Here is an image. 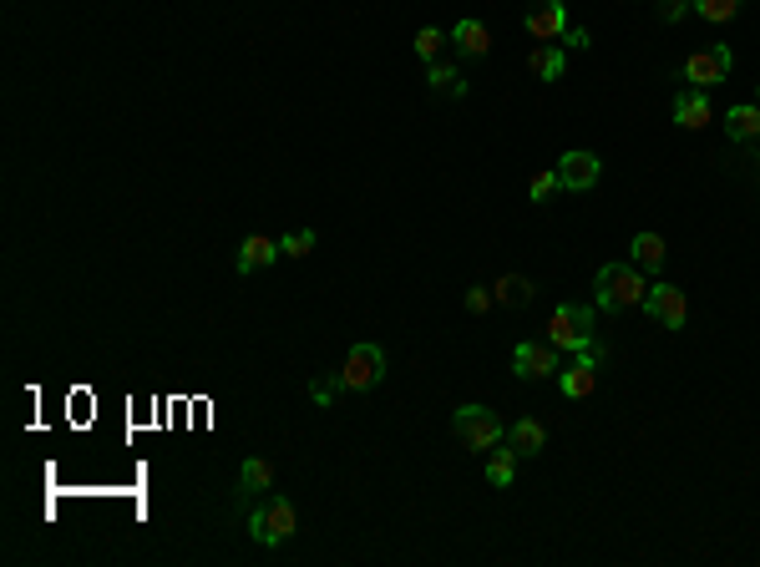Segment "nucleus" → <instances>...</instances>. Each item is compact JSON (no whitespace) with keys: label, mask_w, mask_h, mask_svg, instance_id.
Here are the masks:
<instances>
[{"label":"nucleus","mask_w":760,"mask_h":567,"mask_svg":"<svg viewBox=\"0 0 760 567\" xmlns=\"http://www.w3.org/2000/svg\"><path fill=\"white\" fill-rule=\"evenodd\" d=\"M593 289H598V309H614V314L619 309H639L644 294H649L639 264H603L598 279H593Z\"/></svg>","instance_id":"obj_1"},{"label":"nucleus","mask_w":760,"mask_h":567,"mask_svg":"<svg viewBox=\"0 0 760 567\" xmlns=\"http://www.w3.org/2000/svg\"><path fill=\"white\" fill-rule=\"evenodd\" d=\"M593 330H598V314L588 304H558L548 319V345L558 350H593Z\"/></svg>","instance_id":"obj_2"},{"label":"nucleus","mask_w":760,"mask_h":567,"mask_svg":"<svg viewBox=\"0 0 760 567\" xmlns=\"http://www.w3.org/2000/svg\"><path fill=\"white\" fill-rule=\"evenodd\" d=\"M451 431H456V441H462L467 451H492L507 436V426L487 411V405H462V411L451 416Z\"/></svg>","instance_id":"obj_3"},{"label":"nucleus","mask_w":760,"mask_h":567,"mask_svg":"<svg viewBox=\"0 0 760 567\" xmlns=\"http://www.w3.org/2000/svg\"><path fill=\"white\" fill-rule=\"evenodd\" d=\"M730 66H735L730 46H700L690 61L679 66V81H684V87H700V92H710L715 81H725V76H730Z\"/></svg>","instance_id":"obj_4"},{"label":"nucleus","mask_w":760,"mask_h":567,"mask_svg":"<svg viewBox=\"0 0 760 567\" xmlns=\"http://www.w3.org/2000/svg\"><path fill=\"white\" fill-rule=\"evenodd\" d=\"M294 527H299V517H294V502H289V497H274L269 507H259V512L249 517V532H254V542H264V547H284V542L294 537Z\"/></svg>","instance_id":"obj_5"},{"label":"nucleus","mask_w":760,"mask_h":567,"mask_svg":"<svg viewBox=\"0 0 760 567\" xmlns=\"http://www.w3.org/2000/svg\"><path fill=\"white\" fill-rule=\"evenodd\" d=\"M380 375H386V350L380 345H355L340 365L345 390H370V385H380Z\"/></svg>","instance_id":"obj_6"},{"label":"nucleus","mask_w":760,"mask_h":567,"mask_svg":"<svg viewBox=\"0 0 760 567\" xmlns=\"http://www.w3.org/2000/svg\"><path fill=\"white\" fill-rule=\"evenodd\" d=\"M644 314L659 324V330H684V319H690V304H684L679 284H649V294H644Z\"/></svg>","instance_id":"obj_7"},{"label":"nucleus","mask_w":760,"mask_h":567,"mask_svg":"<svg viewBox=\"0 0 760 567\" xmlns=\"http://www.w3.org/2000/svg\"><path fill=\"white\" fill-rule=\"evenodd\" d=\"M522 26H527V36H532V41L558 46V41H563V31H568V6H563V0H532L527 16H522Z\"/></svg>","instance_id":"obj_8"},{"label":"nucleus","mask_w":760,"mask_h":567,"mask_svg":"<svg viewBox=\"0 0 760 567\" xmlns=\"http://www.w3.org/2000/svg\"><path fill=\"white\" fill-rule=\"evenodd\" d=\"M598 178H603L598 152H563V157H558V188H568V193H588Z\"/></svg>","instance_id":"obj_9"},{"label":"nucleus","mask_w":760,"mask_h":567,"mask_svg":"<svg viewBox=\"0 0 760 567\" xmlns=\"http://www.w3.org/2000/svg\"><path fill=\"white\" fill-rule=\"evenodd\" d=\"M512 375H517V380H548V375H558V345H532V340H522V345L512 350Z\"/></svg>","instance_id":"obj_10"},{"label":"nucleus","mask_w":760,"mask_h":567,"mask_svg":"<svg viewBox=\"0 0 760 567\" xmlns=\"http://www.w3.org/2000/svg\"><path fill=\"white\" fill-rule=\"evenodd\" d=\"M598 360H603V355H593V350H578V360H573L568 370H558V390H563L568 400H583V395H593V385H598Z\"/></svg>","instance_id":"obj_11"},{"label":"nucleus","mask_w":760,"mask_h":567,"mask_svg":"<svg viewBox=\"0 0 760 567\" xmlns=\"http://www.w3.org/2000/svg\"><path fill=\"white\" fill-rule=\"evenodd\" d=\"M674 122H679L684 132H700V127H710V122H715L710 92H700V87H684V92H674Z\"/></svg>","instance_id":"obj_12"},{"label":"nucleus","mask_w":760,"mask_h":567,"mask_svg":"<svg viewBox=\"0 0 760 567\" xmlns=\"http://www.w3.org/2000/svg\"><path fill=\"white\" fill-rule=\"evenodd\" d=\"M279 254H284V249H279V243H274V238H264V233H254V238H244V243H239V259H234V264H239V274H254V269H264V264H274Z\"/></svg>","instance_id":"obj_13"},{"label":"nucleus","mask_w":760,"mask_h":567,"mask_svg":"<svg viewBox=\"0 0 760 567\" xmlns=\"http://www.w3.org/2000/svg\"><path fill=\"white\" fill-rule=\"evenodd\" d=\"M527 66H532V76H538V81H563V71H568V56H563V46H548V41H538V46H532V56H527Z\"/></svg>","instance_id":"obj_14"},{"label":"nucleus","mask_w":760,"mask_h":567,"mask_svg":"<svg viewBox=\"0 0 760 567\" xmlns=\"http://www.w3.org/2000/svg\"><path fill=\"white\" fill-rule=\"evenodd\" d=\"M725 137H730V142H760V107H755V102L730 107V112H725Z\"/></svg>","instance_id":"obj_15"},{"label":"nucleus","mask_w":760,"mask_h":567,"mask_svg":"<svg viewBox=\"0 0 760 567\" xmlns=\"http://www.w3.org/2000/svg\"><path fill=\"white\" fill-rule=\"evenodd\" d=\"M629 249H634V264L644 269V274H659L664 269V259H669V249H664V238L659 233H634V243H629Z\"/></svg>","instance_id":"obj_16"},{"label":"nucleus","mask_w":760,"mask_h":567,"mask_svg":"<svg viewBox=\"0 0 760 567\" xmlns=\"http://www.w3.org/2000/svg\"><path fill=\"white\" fill-rule=\"evenodd\" d=\"M451 41H456V51H462V56H487L492 51V31L482 26V21H456V31H451Z\"/></svg>","instance_id":"obj_17"},{"label":"nucleus","mask_w":760,"mask_h":567,"mask_svg":"<svg viewBox=\"0 0 760 567\" xmlns=\"http://www.w3.org/2000/svg\"><path fill=\"white\" fill-rule=\"evenodd\" d=\"M507 446H512L517 456H538V451L548 446V431H543V421H517V426L507 431Z\"/></svg>","instance_id":"obj_18"},{"label":"nucleus","mask_w":760,"mask_h":567,"mask_svg":"<svg viewBox=\"0 0 760 567\" xmlns=\"http://www.w3.org/2000/svg\"><path fill=\"white\" fill-rule=\"evenodd\" d=\"M512 476H517V451L497 441V446L487 451V481H492V486H512Z\"/></svg>","instance_id":"obj_19"},{"label":"nucleus","mask_w":760,"mask_h":567,"mask_svg":"<svg viewBox=\"0 0 760 567\" xmlns=\"http://www.w3.org/2000/svg\"><path fill=\"white\" fill-rule=\"evenodd\" d=\"M269 481H274V466H269L264 456H249V461H244V476H239V492H244V497H259Z\"/></svg>","instance_id":"obj_20"},{"label":"nucleus","mask_w":760,"mask_h":567,"mask_svg":"<svg viewBox=\"0 0 760 567\" xmlns=\"http://www.w3.org/2000/svg\"><path fill=\"white\" fill-rule=\"evenodd\" d=\"M426 81H431V92H446V97H462V92H467L462 71H456V66H441V61L426 66Z\"/></svg>","instance_id":"obj_21"},{"label":"nucleus","mask_w":760,"mask_h":567,"mask_svg":"<svg viewBox=\"0 0 760 567\" xmlns=\"http://www.w3.org/2000/svg\"><path fill=\"white\" fill-rule=\"evenodd\" d=\"M492 294H497V304H527V299H532V279H522V274H502V279L492 284Z\"/></svg>","instance_id":"obj_22"},{"label":"nucleus","mask_w":760,"mask_h":567,"mask_svg":"<svg viewBox=\"0 0 760 567\" xmlns=\"http://www.w3.org/2000/svg\"><path fill=\"white\" fill-rule=\"evenodd\" d=\"M695 16H705V21H735L740 16V0H695Z\"/></svg>","instance_id":"obj_23"},{"label":"nucleus","mask_w":760,"mask_h":567,"mask_svg":"<svg viewBox=\"0 0 760 567\" xmlns=\"http://www.w3.org/2000/svg\"><path fill=\"white\" fill-rule=\"evenodd\" d=\"M315 243H320V238H315L310 228H299V233H289V238H279V249H284L289 259H304V254H315Z\"/></svg>","instance_id":"obj_24"},{"label":"nucleus","mask_w":760,"mask_h":567,"mask_svg":"<svg viewBox=\"0 0 760 567\" xmlns=\"http://www.w3.org/2000/svg\"><path fill=\"white\" fill-rule=\"evenodd\" d=\"M441 41H446V36H441L436 26H421V31H416V56L431 66V61H436V51H441Z\"/></svg>","instance_id":"obj_25"},{"label":"nucleus","mask_w":760,"mask_h":567,"mask_svg":"<svg viewBox=\"0 0 760 567\" xmlns=\"http://www.w3.org/2000/svg\"><path fill=\"white\" fill-rule=\"evenodd\" d=\"M345 390V380L340 375H325V380H310V400L315 405H335V395Z\"/></svg>","instance_id":"obj_26"},{"label":"nucleus","mask_w":760,"mask_h":567,"mask_svg":"<svg viewBox=\"0 0 760 567\" xmlns=\"http://www.w3.org/2000/svg\"><path fill=\"white\" fill-rule=\"evenodd\" d=\"M553 188H558V168H543V173H532V183H527V198H532V203H543Z\"/></svg>","instance_id":"obj_27"},{"label":"nucleus","mask_w":760,"mask_h":567,"mask_svg":"<svg viewBox=\"0 0 760 567\" xmlns=\"http://www.w3.org/2000/svg\"><path fill=\"white\" fill-rule=\"evenodd\" d=\"M690 11H695V0H664V6H659L664 21H679V16H690Z\"/></svg>","instance_id":"obj_28"},{"label":"nucleus","mask_w":760,"mask_h":567,"mask_svg":"<svg viewBox=\"0 0 760 567\" xmlns=\"http://www.w3.org/2000/svg\"><path fill=\"white\" fill-rule=\"evenodd\" d=\"M492 304H497L492 289H472V294H467V309H472V314H482V309H492Z\"/></svg>","instance_id":"obj_29"},{"label":"nucleus","mask_w":760,"mask_h":567,"mask_svg":"<svg viewBox=\"0 0 760 567\" xmlns=\"http://www.w3.org/2000/svg\"><path fill=\"white\" fill-rule=\"evenodd\" d=\"M558 46H573V51H588V31H583V26H568Z\"/></svg>","instance_id":"obj_30"},{"label":"nucleus","mask_w":760,"mask_h":567,"mask_svg":"<svg viewBox=\"0 0 760 567\" xmlns=\"http://www.w3.org/2000/svg\"><path fill=\"white\" fill-rule=\"evenodd\" d=\"M755 107H760V97H755Z\"/></svg>","instance_id":"obj_31"}]
</instances>
